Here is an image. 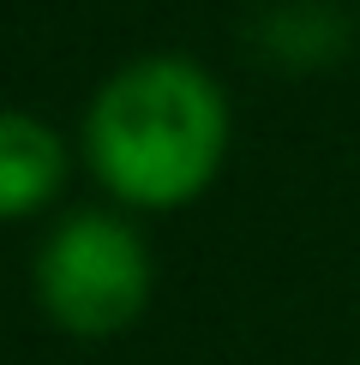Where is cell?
<instances>
[{"label": "cell", "mask_w": 360, "mask_h": 365, "mask_svg": "<svg viewBox=\"0 0 360 365\" xmlns=\"http://www.w3.org/2000/svg\"><path fill=\"white\" fill-rule=\"evenodd\" d=\"M84 150L114 204L180 210L229 156V96L186 54H139L90 96Z\"/></svg>", "instance_id": "6da1fadb"}, {"label": "cell", "mask_w": 360, "mask_h": 365, "mask_svg": "<svg viewBox=\"0 0 360 365\" xmlns=\"http://www.w3.org/2000/svg\"><path fill=\"white\" fill-rule=\"evenodd\" d=\"M150 264L144 234L114 210H72L49 227L36 252V299L54 329L79 341H109L139 324L150 306Z\"/></svg>", "instance_id": "7a4b0ae2"}, {"label": "cell", "mask_w": 360, "mask_h": 365, "mask_svg": "<svg viewBox=\"0 0 360 365\" xmlns=\"http://www.w3.org/2000/svg\"><path fill=\"white\" fill-rule=\"evenodd\" d=\"M246 42L276 72H324L349 54L354 24L336 0H264L246 24Z\"/></svg>", "instance_id": "3957f363"}, {"label": "cell", "mask_w": 360, "mask_h": 365, "mask_svg": "<svg viewBox=\"0 0 360 365\" xmlns=\"http://www.w3.org/2000/svg\"><path fill=\"white\" fill-rule=\"evenodd\" d=\"M66 186V138L36 114L0 108V222L36 216Z\"/></svg>", "instance_id": "277c9868"}]
</instances>
